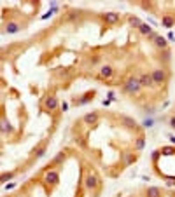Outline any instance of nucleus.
I'll use <instances>...</instances> for the list:
<instances>
[{"instance_id": "18", "label": "nucleus", "mask_w": 175, "mask_h": 197, "mask_svg": "<svg viewBox=\"0 0 175 197\" xmlns=\"http://www.w3.org/2000/svg\"><path fill=\"white\" fill-rule=\"evenodd\" d=\"M138 31H140V33H142V35H145V37H151V35H152V33H154V30H152V28H151V25H145V23H144V25H142V26L138 28Z\"/></svg>"}, {"instance_id": "14", "label": "nucleus", "mask_w": 175, "mask_h": 197, "mask_svg": "<svg viewBox=\"0 0 175 197\" xmlns=\"http://www.w3.org/2000/svg\"><path fill=\"white\" fill-rule=\"evenodd\" d=\"M145 197H161V190L158 187H149L145 190Z\"/></svg>"}, {"instance_id": "19", "label": "nucleus", "mask_w": 175, "mask_h": 197, "mask_svg": "<svg viewBox=\"0 0 175 197\" xmlns=\"http://www.w3.org/2000/svg\"><path fill=\"white\" fill-rule=\"evenodd\" d=\"M65 159H67V154H65V152H58V154H56V157L53 159V166H56V164H61Z\"/></svg>"}, {"instance_id": "10", "label": "nucleus", "mask_w": 175, "mask_h": 197, "mask_svg": "<svg viewBox=\"0 0 175 197\" xmlns=\"http://www.w3.org/2000/svg\"><path fill=\"white\" fill-rule=\"evenodd\" d=\"M98 119H100V115H98V112H89V114H86L84 115V124H88V126H93V124H96L98 122Z\"/></svg>"}, {"instance_id": "17", "label": "nucleus", "mask_w": 175, "mask_h": 197, "mask_svg": "<svg viewBox=\"0 0 175 197\" xmlns=\"http://www.w3.org/2000/svg\"><path fill=\"white\" fill-rule=\"evenodd\" d=\"M161 25H163L165 28H172V26L175 25V18H172V16H163Z\"/></svg>"}, {"instance_id": "1", "label": "nucleus", "mask_w": 175, "mask_h": 197, "mask_svg": "<svg viewBox=\"0 0 175 197\" xmlns=\"http://www.w3.org/2000/svg\"><path fill=\"white\" fill-rule=\"evenodd\" d=\"M140 91H142V84H140V79H138V77H130V79L123 84V92H126V94L135 96V94H138Z\"/></svg>"}, {"instance_id": "2", "label": "nucleus", "mask_w": 175, "mask_h": 197, "mask_svg": "<svg viewBox=\"0 0 175 197\" xmlns=\"http://www.w3.org/2000/svg\"><path fill=\"white\" fill-rule=\"evenodd\" d=\"M60 105V100L54 96V94H49V96H46L44 98V108L47 110V112H54L56 108Z\"/></svg>"}, {"instance_id": "15", "label": "nucleus", "mask_w": 175, "mask_h": 197, "mask_svg": "<svg viewBox=\"0 0 175 197\" xmlns=\"http://www.w3.org/2000/svg\"><path fill=\"white\" fill-rule=\"evenodd\" d=\"M128 23H130V26H133V28H140L142 25H144L142 19L137 18V16H130V18H128Z\"/></svg>"}, {"instance_id": "21", "label": "nucleus", "mask_w": 175, "mask_h": 197, "mask_svg": "<svg viewBox=\"0 0 175 197\" xmlns=\"http://www.w3.org/2000/svg\"><path fill=\"white\" fill-rule=\"evenodd\" d=\"M144 146H145V138H144V136H138V140L135 141V150H137V152H140Z\"/></svg>"}, {"instance_id": "7", "label": "nucleus", "mask_w": 175, "mask_h": 197, "mask_svg": "<svg viewBox=\"0 0 175 197\" xmlns=\"http://www.w3.org/2000/svg\"><path fill=\"white\" fill-rule=\"evenodd\" d=\"M151 75H152V79H154L156 84H163V82L166 80V72H165L163 68H156V70H152Z\"/></svg>"}, {"instance_id": "27", "label": "nucleus", "mask_w": 175, "mask_h": 197, "mask_svg": "<svg viewBox=\"0 0 175 197\" xmlns=\"http://www.w3.org/2000/svg\"><path fill=\"white\" fill-rule=\"evenodd\" d=\"M61 110H63V112H67V110H68V103H67V101H63V103H61Z\"/></svg>"}, {"instance_id": "3", "label": "nucleus", "mask_w": 175, "mask_h": 197, "mask_svg": "<svg viewBox=\"0 0 175 197\" xmlns=\"http://www.w3.org/2000/svg\"><path fill=\"white\" fill-rule=\"evenodd\" d=\"M100 183V180H98V176L95 174V173H88V176H86V180H84V187L88 188V190H95L96 187Z\"/></svg>"}, {"instance_id": "11", "label": "nucleus", "mask_w": 175, "mask_h": 197, "mask_svg": "<svg viewBox=\"0 0 175 197\" xmlns=\"http://www.w3.org/2000/svg\"><path fill=\"white\" fill-rule=\"evenodd\" d=\"M137 159H138L137 154H133V152H126V154L123 155V166H131Z\"/></svg>"}, {"instance_id": "5", "label": "nucleus", "mask_w": 175, "mask_h": 197, "mask_svg": "<svg viewBox=\"0 0 175 197\" xmlns=\"http://www.w3.org/2000/svg\"><path fill=\"white\" fill-rule=\"evenodd\" d=\"M44 183L46 185H56L60 183V174H58V171H47L46 173V176H44Z\"/></svg>"}, {"instance_id": "4", "label": "nucleus", "mask_w": 175, "mask_h": 197, "mask_svg": "<svg viewBox=\"0 0 175 197\" xmlns=\"http://www.w3.org/2000/svg\"><path fill=\"white\" fill-rule=\"evenodd\" d=\"M138 79H140L142 87H145V89H152V87H156V82H154V79H152L151 73H142Z\"/></svg>"}, {"instance_id": "26", "label": "nucleus", "mask_w": 175, "mask_h": 197, "mask_svg": "<svg viewBox=\"0 0 175 197\" xmlns=\"http://www.w3.org/2000/svg\"><path fill=\"white\" fill-rule=\"evenodd\" d=\"M170 127H172V129L175 131V115H174L172 119H170Z\"/></svg>"}, {"instance_id": "29", "label": "nucleus", "mask_w": 175, "mask_h": 197, "mask_svg": "<svg viewBox=\"0 0 175 197\" xmlns=\"http://www.w3.org/2000/svg\"><path fill=\"white\" fill-rule=\"evenodd\" d=\"M107 100H110V101H114V92H112V91H110V92L107 94Z\"/></svg>"}, {"instance_id": "22", "label": "nucleus", "mask_w": 175, "mask_h": 197, "mask_svg": "<svg viewBox=\"0 0 175 197\" xmlns=\"http://www.w3.org/2000/svg\"><path fill=\"white\" fill-rule=\"evenodd\" d=\"M14 176H16V173H14V171H11V173H2V178H0V182H2V183H7L9 180H13Z\"/></svg>"}, {"instance_id": "28", "label": "nucleus", "mask_w": 175, "mask_h": 197, "mask_svg": "<svg viewBox=\"0 0 175 197\" xmlns=\"http://www.w3.org/2000/svg\"><path fill=\"white\" fill-rule=\"evenodd\" d=\"M14 187H16V183H9V185H5V190H13Z\"/></svg>"}, {"instance_id": "9", "label": "nucleus", "mask_w": 175, "mask_h": 197, "mask_svg": "<svg viewBox=\"0 0 175 197\" xmlns=\"http://www.w3.org/2000/svg\"><path fill=\"white\" fill-rule=\"evenodd\" d=\"M121 124H123V127H126V129H137L138 126H137V120L131 117H128V115H123L121 117Z\"/></svg>"}, {"instance_id": "31", "label": "nucleus", "mask_w": 175, "mask_h": 197, "mask_svg": "<svg viewBox=\"0 0 175 197\" xmlns=\"http://www.w3.org/2000/svg\"><path fill=\"white\" fill-rule=\"evenodd\" d=\"M168 138H170V141L175 145V136H172V134H168Z\"/></svg>"}, {"instance_id": "23", "label": "nucleus", "mask_w": 175, "mask_h": 197, "mask_svg": "<svg viewBox=\"0 0 175 197\" xmlns=\"http://www.w3.org/2000/svg\"><path fill=\"white\" fill-rule=\"evenodd\" d=\"M159 152L161 155H175V146H163Z\"/></svg>"}, {"instance_id": "12", "label": "nucleus", "mask_w": 175, "mask_h": 197, "mask_svg": "<svg viewBox=\"0 0 175 197\" xmlns=\"http://www.w3.org/2000/svg\"><path fill=\"white\" fill-rule=\"evenodd\" d=\"M152 42H154V45H156L158 49H165V51H166V47H168V42H166V39H165V37H161V35H158V37L152 40Z\"/></svg>"}, {"instance_id": "25", "label": "nucleus", "mask_w": 175, "mask_h": 197, "mask_svg": "<svg viewBox=\"0 0 175 197\" xmlns=\"http://www.w3.org/2000/svg\"><path fill=\"white\" fill-rule=\"evenodd\" d=\"M161 157V152H159V150H156V152H152V162H154V164H156V162H158V159Z\"/></svg>"}, {"instance_id": "24", "label": "nucleus", "mask_w": 175, "mask_h": 197, "mask_svg": "<svg viewBox=\"0 0 175 197\" xmlns=\"http://www.w3.org/2000/svg\"><path fill=\"white\" fill-rule=\"evenodd\" d=\"M46 150H47V146H46V145H42L41 148H37V152H35V157H44Z\"/></svg>"}, {"instance_id": "13", "label": "nucleus", "mask_w": 175, "mask_h": 197, "mask_svg": "<svg viewBox=\"0 0 175 197\" xmlns=\"http://www.w3.org/2000/svg\"><path fill=\"white\" fill-rule=\"evenodd\" d=\"M19 30H21V26H19L18 23H14V21H9V23L5 25V31H7V33H18Z\"/></svg>"}, {"instance_id": "16", "label": "nucleus", "mask_w": 175, "mask_h": 197, "mask_svg": "<svg viewBox=\"0 0 175 197\" xmlns=\"http://www.w3.org/2000/svg\"><path fill=\"white\" fill-rule=\"evenodd\" d=\"M95 94H96V92H95V91H89V92H86L84 96H81V100L77 101V105H86V103H89V101H91L89 98H93Z\"/></svg>"}, {"instance_id": "20", "label": "nucleus", "mask_w": 175, "mask_h": 197, "mask_svg": "<svg viewBox=\"0 0 175 197\" xmlns=\"http://www.w3.org/2000/svg\"><path fill=\"white\" fill-rule=\"evenodd\" d=\"M11 131H13V126L7 122V119L5 117H2V133L7 134V133H11Z\"/></svg>"}, {"instance_id": "8", "label": "nucleus", "mask_w": 175, "mask_h": 197, "mask_svg": "<svg viewBox=\"0 0 175 197\" xmlns=\"http://www.w3.org/2000/svg\"><path fill=\"white\" fill-rule=\"evenodd\" d=\"M112 75H114V68H112L110 65H103L102 68H100V73H98V77H100V79L109 80Z\"/></svg>"}, {"instance_id": "6", "label": "nucleus", "mask_w": 175, "mask_h": 197, "mask_svg": "<svg viewBox=\"0 0 175 197\" xmlns=\"http://www.w3.org/2000/svg\"><path fill=\"white\" fill-rule=\"evenodd\" d=\"M102 19L107 23L109 26H112V25H116V23H119V19H121V16L117 12H105L102 14Z\"/></svg>"}, {"instance_id": "30", "label": "nucleus", "mask_w": 175, "mask_h": 197, "mask_svg": "<svg viewBox=\"0 0 175 197\" xmlns=\"http://www.w3.org/2000/svg\"><path fill=\"white\" fill-rule=\"evenodd\" d=\"M144 124H145V126H152V124H154V120H152V119H151V120H149V119H147V120H145V122H144Z\"/></svg>"}]
</instances>
